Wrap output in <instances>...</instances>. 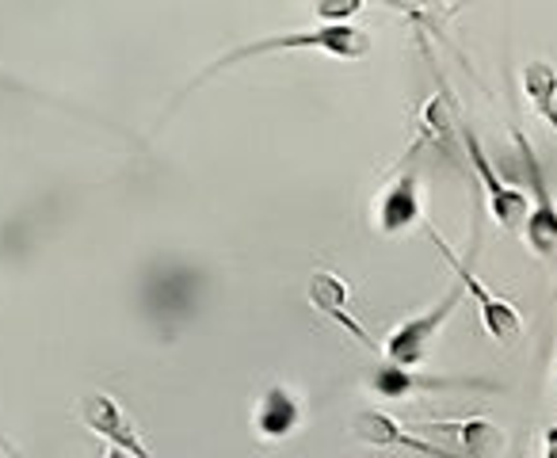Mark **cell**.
<instances>
[{
	"mask_svg": "<svg viewBox=\"0 0 557 458\" xmlns=\"http://www.w3.org/2000/svg\"><path fill=\"white\" fill-rule=\"evenodd\" d=\"M275 50H325L329 58H344V62H359V58L371 54V35L359 32L351 24H318L306 27V32H287V35H268V39L245 42V47H233L230 54H222L218 62H210L191 85L184 88V96L191 88H199L202 81H210L214 73L230 70V65L245 62V58H260V54H275Z\"/></svg>",
	"mask_w": 557,
	"mask_h": 458,
	"instance_id": "1",
	"label": "cell"
},
{
	"mask_svg": "<svg viewBox=\"0 0 557 458\" xmlns=\"http://www.w3.org/2000/svg\"><path fill=\"white\" fill-rule=\"evenodd\" d=\"M199 272L187 264H157L141 283V306L153 318V325L164 336H176L180 325H187V318L199 306Z\"/></svg>",
	"mask_w": 557,
	"mask_h": 458,
	"instance_id": "2",
	"label": "cell"
},
{
	"mask_svg": "<svg viewBox=\"0 0 557 458\" xmlns=\"http://www.w3.org/2000/svg\"><path fill=\"white\" fill-rule=\"evenodd\" d=\"M516 149H519V157H523V180H527V187H531V199H534L531 214H527V225H523V237L534 249V257L554 260L557 257V199L546 184V164H542V157L534 153L531 138L519 131H516Z\"/></svg>",
	"mask_w": 557,
	"mask_h": 458,
	"instance_id": "3",
	"label": "cell"
},
{
	"mask_svg": "<svg viewBox=\"0 0 557 458\" xmlns=\"http://www.w3.org/2000/svg\"><path fill=\"white\" fill-rule=\"evenodd\" d=\"M458 302H462V287H450L447 295L432 306V310L401 321V325L386 336V344H382V356H386V363L409 367V371L424 363L428 351H432V344H435V336H440V329L447 325L450 313L458 310Z\"/></svg>",
	"mask_w": 557,
	"mask_h": 458,
	"instance_id": "4",
	"label": "cell"
},
{
	"mask_svg": "<svg viewBox=\"0 0 557 458\" xmlns=\"http://www.w3.org/2000/svg\"><path fill=\"white\" fill-rule=\"evenodd\" d=\"M428 237H432V242L440 245L443 257H447V264L455 268L458 287L470 290V298H473V302H478V313H481V325H485V333L493 336L496 344H504V348H511V344L523 341V318H519L516 306L504 302V298H496L493 290H488L485 283H481L478 275L470 272V264H462V260H458V252L450 249L447 242H443L440 230H432V225H428Z\"/></svg>",
	"mask_w": 557,
	"mask_h": 458,
	"instance_id": "5",
	"label": "cell"
},
{
	"mask_svg": "<svg viewBox=\"0 0 557 458\" xmlns=\"http://www.w3.org/2000/svg\"><path fill=\"white\" fill-rule=\"evenodd\" d=\"M462 149H466V161H470L473 172H478L481 187H485L488 210H493L496 225H504V230H519V234H523L527 214H531V199H527L519 187H508L500 176H496L493 157L485 153V146H481V138L473 134V126H466V123H462Z\"/></svg>",
	"mask_w": 557,
	"mask_h": 458,
	"instance_id": "6",
	"label": "cell"
},
{
	"mask_svg": "<svg viewBox=\"0 0 557 458\" xmlns=\"http://www.w3.org/2000/svg\"><path fill=\"white\" fill-rule=\"evenodd\" d=\"M351 435L367 447H405V450H417L424 458H466V455H455V450H443L435 447L432 440H420L412 435L409 428H401V420H394L389 412L382 409H363L351 417Z\"/></svg>",
	"mask_w": 557,
	"mask_h": 458,
	"instance_id": "7",
	"label": "cell"
},
{
	"mask_svg": "<svg viewBox=\"0 0 557 458\" xmlns=\"http://www.w3.org/2000/svg\"><path fill=\"white\" fill-rule=\"evenodd\" d=\"M371 394L386 397V401H397V397H412L420 389H496L493 382L485 379H447V374H420L409 371V367H394V363H382L371 371L367 379Z\"/></svg>",
	"mask_w": 557,
	"mask_h": 458,
	"instance_id": "8",
	"label": "cell"
},
{
	"mask_svg": "<svg viewBox=\"0 0 557 458\" xmlns=\"http://www.w3.org/2000/svg\"><path fill=\"white\" fill-rule=\"evenodd\" d=\"M81 420H85L96 435H103L115 450H123L126 458H153L146 443L138 440L134 424L126 420V412L119 409L115 397H108V394L85 397V401H81Z\"/></svg>",
	"mask_w": 557,
	"mask_h": 458,
	"instance_id": "9",
	"label": "cell"
},
{
	"mask_svg": "<svg viewBox=\"0 0 557 458\" xmlns=\"http://www.w3.org/2000/svg\"><path fill=\"white\" fill-rule=\"evenodd\" d=\"M374 218H379L382 234H405L409 225L420 222V176L412 161L382 187L379 202H374Z\"/></svg>",
	"mask_w": 557,
	"mask_h": 458,
	"instance_id": "10",
	"label": "cell"
},
{
	"mask_svg": "<svg viewBox=\"0 0 557 458\" xmlns=\"http://www.w3.org/2000/svg\"><path fill=\"white\" fill-rule=\"evenodd\" d=\"M348 298H351V290H348V283H344L341 275H333V272H313L310 275V302H313V310H321L329 321H336V325H341L344 333L356 336L363 348L382 351V344L374 341V336L367 333V329L348 313Z\"/></svg>",
	"mask_w": 557,
	"mask_h": 458,
	"instance_id": "11",
	"label": "cell"
},
{
	"mask_svg": "<svg viewBox=\"0 0 557 458\" xmlns=\"http://www.w3.org/2000/svg\"><path fill=\"white\" fill-rule=\"evenodd\" d=\"M302 401H298L295 389L287 386H268L260 397H256L252 409V428L260 440H287V435L298 432L302 424Z\"/></svg>",
	"mask_w": 557,
	"mask_h": 458,
	"instance_id": "12",
	"label": "cell"
},
{
	"mask_svg": "<svg viewBox=\"0 0 557 458\" xmlns=\"http://www.w3.org/2000/svg\"><path fill=\"white\" fill-rule=\"evenodd\" d=\"M420 134L432 149H440L443 157H450L455 164L466 161V149H462V123L455 119V103H450L447 88H440V96L420 108Z\"/></svg>",
	"mask_w": 557,
	"mask_h": 458,
	"instance_id": "13",
	"label": "cell"
},
{
	"mask_svg": "<svg viewBox=\"0 0 557 458\" xmlns=\"http://www.w3.org/2000/svg\"><path fill=\"white\" fill-rule=\"evenodd\" d=\"M523 92L527 103L539 111L557 134V70L549 62H527L523 65Z\"/></svg>",
	"mask_w": 557,
	"mask_h": 458,
	"instance_id": "14",
	"label": "cell"
},
{
	"mask_svg": "<svg viewBox=\"0 0 557 458\" xmlns=\"http://www.w3.org/2000/svg\"><path fill=\"white\" fill-rule=\"evenodd\" d=\"M455 432V440L466 447V458H488L500 450L504 443V432L496 424H488V420H450V424H443Z\"/></svg>",
	"mask_w": 557,
	"mask_h": 458,
	"instance_id": "15",
	"label": "cell"
},
{
	"mask_svg": "<svg viewBox=\"0 0 557 458\" xmlns=\"http://www.w3.org/2000/svg\"><path fill=\"white\" fill-rule=\"evenodd\" d=\"M363 9V0H325V4H318V20L321 24H348L356 12Z\"/></svg>",
	"mask_w": 557,
	"mask_h": 458,
	"instance_id": "16",
	"label": "cell"
},
{
	"mask_svg": "<svg viewBox=\"0 0 557 458\" xmlns=\"http://www.w3.org/2000/svg\"><path fill=\"white\" fill-rule=\"evenodd\" d=\"M0 88H12V92H24V96H39V92H32V88L20 85V81H12V77H0Z\"/></svg>",
	"mask_w": 557,
	"mask_h": 458,
	"instance_id": "17",
	"label": "cell"
},
{
	"mask_svg": "<svg viewBox=\"0 0 557 458\" xmlns=\"http://www.w3.org/2000/svg\"><path fill=\"white\" fill-rule=\"evenodd\" d=\"M554 394H557V386H554Z\"/></svg>",
	"mask_w": 557,
	"mask_h": 458,
	"instance_id": "18",
	"label": "cell"
}]
</instances>
